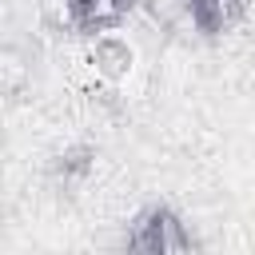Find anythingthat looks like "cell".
<instances>
[{"instance_id":"7a4b0ae2","label":"cell","mask_w":255,"mask_h":255,"mask_svg":"<svg viewBox=\"0 0 255 255\" xmlns=\"http://www.w3.org/2000/svg\"><path fill=\"white\" fill-rule=\"evenodd\" d=\"M135 4H139V0H64L72 28H76V32H88V36L124 24V20L135 12Z\"/></svg>"},{"instance_id":"3957f363","label":"cell","mask_w":255,"mask_h":255,"mask_svg":"<svg viewBox=\"0 0 255 255\" xmlns=\"http://www.w3.org/2000/svg\"><path fill=\"white\" fill-rule=\"evenodd\" d=\"M247 8H251V0H183L187 20H191L195 32L207 36V40L231 32V28L247 16Z\"/></svg>"},{"instance_id":"6da1fadb","label":"cell","mask_w":255,"mask_h":255,"mask_svg":"<svg viewBox=\"0 0 255 255\" xmlns=\"http://www.w3.org/2000/svg\"><path fill=\"white\" fill-rule=\"evenodd\" d=\"M124 247L128 251H139V255H187V251H199V239L195 231L183 223V215L167 203H147L128 235H124Z\"/></svg>"},{"instance_id":"277c9868","label":"cell","mask_w":255,"mask_h":255,"mask_svg":"<svg viewBox=\"0 0 255 255\" xmlns=\"http://www.w3.org/2000/svg\"><path fill=\"white\" fill-rule=\"evenodd\" d=\"M92 167H96V147L76 143V147H64V151L52 159V179H56L60 191H72V187H80V183L92 175Z\"/></svg>"}]
</instances>
